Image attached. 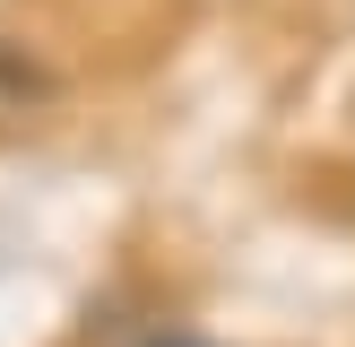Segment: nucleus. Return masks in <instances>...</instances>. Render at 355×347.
<instances>
[{"label": "nucleus", "mask_w": 355, "mask_h": 347, "mask_svg": "<svg viewBox=\"0 0 355 347\" xmlns=\"http://www.w3.org/2000/svg\"><path fill=\"white\" fill-rule=\"evenodd\" d=\"M0 87H9V96H44V69H35V61H17V52H0Z\"/></svg>", "instance_id": "1"}, {"label": "nucleus", "mask_w": 355, "mask_h": 347, "mask_svg": "<svg viewBox=\"0 0 355 347\" xmlns=\"http://www.w3.org/2000/svg\"><path fill=\"white\" fill-rule=\"evenodd\" d=\"M156 347H208V339H156Z\"/></svg>", "instance_id": "2"}]
</instances>
